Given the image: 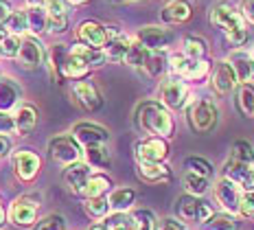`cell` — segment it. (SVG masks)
I'll list each match as a JSON object with an SVG mask.
<instances>
[{"label":"cell","instance_id":"cell-1","mask_svg":"<svg viewBox=\"0 0 254 230\" xmlns=\"http://www.w3.org/2000/svg\"><path fill=\"white\" fill-rule=\"evenodd\" d=\"M134 125L142 134H151V136H160V138H169L176 130L173 116L169 114V108H165L160 101H142L136 108Z\"/></svg>","mask_w":254,"mask_h":230},{"label":"cell","instance_id":"cell-2","mask_svg":"<svg viewBox=\"0 0 254 230\" xmlns=\"http://www.w3.org/2000/svg\"><path fill=\"white\" fill-rule=\"evenodd\" d=\"M187 121L195 134H210L219 123V110L213 101L197 99L187 110Z\"/></svg>","mask_w":254,"mask_h":230},{"label":"cell","instance_id":"cell-3","mask_svg":"<svg viewBox=\"0 0 254 230\" xmlns=\"http://www.w3.org/2000/svg\"><path fill=\"white\" fill-rule=\"evenodd\" d=\"M208 18H210V24L221 29L226 35L232 33V31L248 29V22H246V18H243V13L230 0H217L213 7H210Z\"/></svg>","mask_w":254,"mask_h":230},{"label":"cell","instance_id":"cell-4","mask_svg":"<svg viewBox=\"0 0 254 230\" xmlns=\"http://www.w3.org/2000/svg\"><path fill=\"white\" fill-rule=\"evenodd\" d=\"M49 156L55 160V162L64 164V167H68V164H75L81 160L83 156V149L79 145V141L72 134H62V136H55L51 138L49 143Z\"/></svg>","mask_w":254,"mask_h":230},{"label":"cell","instance_id":"cell-5","mask_svg":"<svg viewBox=\"0 0 254 230\" xmlns=\"http://www.w3.org/2000/svg\"><path fill=\"white\" fill-rule=\"evenodd\" d=\"M169 68L180 79H189V81H202L210 73V64L206 60H190L187 55H171L169 57Z\"/></svg>","mask_w":254,"mask_h":230},{"label":"cell","instance_id":"cell-6","mask_svg":"<svg viewBox=\"0 0 254 230\" xmlns=\"http://www.w3.org/2000/svg\"><path fill=\"white\" fill-rule=\"evenodd\" d=\"M176 213L182 222H208L213 217V208L208 206V202L190 193L180 195L176 200Z\"/></svg>","mask_w":254,"mask_h":230},{"label":"cell","instance_id":"cell-7","mask_svg":"<svg viewBox=\"0 0 254 230\" xmlns=\"http://www.w3.org/2000/svg\"><path fill=\"white\" fill-rule=\"evenodd\" d=\"M173 37L176 35H173L171 29H167V26H156V24L142 26V29H138V33H136V40L153 53H162L167 46H171Z\"/></svg>","mask_w":254,"mask_h":230},{"label":"cell","instance_id":"cell-8","mask_svg":"<svg viewBox=\"0 0 254 230\" xmlns=\"http://www.w3.org/2000/svg\"><path fill=\"white\" fill-rule=\"evenodd\" d=\"M46 60V51L44 44L40 42V37L31 35L24 37L22 44H20V53H18V62L24 71H38V68L44 66Z\"/></svg>","mask_w":254,"mask_h":230},{"label":"cell","instance_id":"cell-9","mask_svg":"<svg viewBox=\"0 0 254 230\" xmlns=\"http://www.w3.org/2000/svg\"><path fill=\"white\" fill-rule=\"evenodd\" d=\"M169 156V143L160 136H147L136 143V158L138 162H165Z\"/></svg>","mask_w":254,"mask_h":230},{"label":"cell","instance_id":"cell-10","mask_svg":"<svg viewBox=\"0 0 254 230\" xmlns=\"http://www.w3.org/2000/svg\"><path fill=\"white\" fill-rule=\"evenodd\" d=\"M72 136L77 138L79 145H81L83 149L108 145V141H110V132L105 130L103 125H99V123H90V121L77 123V125L72 127Z\"/></svg>","mask_w":254,"mask_h":230},{"label":"cell","instance_id":"cell-11","mask_svg":"<svg viewBox=\"0 0 254 230\" xmlns=\"http://www.w3.org/2000/svg\"><path fill=\"white\" fill-rule=\"evenodd\" d=\"M38 202L29 195H22V197H15L9 206V219L15 226H22V228H29L35 224L38 219Z\"/></svg>","mask_w":254,"mask_h":230},{"label":"cell","instance_id":"cell-12","mask_svg":"<svg viewBox=\"0 0 254 230\" xmlns=\"http://www.w3.org/2000/svg\"><path fill=\"white\" fill-rule=\"evenodd\" d=\"M13 171L22 182H31L35 180V175L42 169V158L31 149H18L13 153Z\"/></svg>","mask_w":254,"mask_h":230},{"label":"cell","instance_id":"cell-13","mask_svg":"<svg viewBox=\"0 0 254 230\" xmlns=\"http://www.w3.org/2000/svg\"><path fill=\"white\" fill-rule=\"evenodd\" d=\"M221 178L232 180L237 186H241V191H254V169H252V164L237 162V160L230 158L228 162L224 164Z\"/></svg>","mask_w":254,"mask_h":230},{"label":"cell","instance_id":"cell-14","mask_svg":"<svg viewBox=\"0 0 254 230\" xmlns=\"http://www.w3.org/2000/svg\"><path fill=\"white\" fill-rule=\"evenodd\" d=\"M77 40L86 46H92V49H105L108 44V29L101 22H94V20H86L77 26Z\"/></svg>","mask_w":254,"mask_h":230},{"label":"cell","instance_id":"cell-15","mask_svg":"<svg viewBox=\"0 0 254 230\" xmlns=\"http://www.w3.org/2000/svg\"><path fill=\"white\" fill-rule=\"evenodd\" d=\"M241 186H237L232 180L228 178H221L219 182L215 184V197L221 206L226 208L228 213H239V206H241Z\"/></svg>","mask_w":254,"mask_h":230},{"label":"cell","instance_id":"cell-16","mask_svg":"<svg viewBox=\"0 0 254 230\" xmlns=\"http://www.w3.org/2000/svg\"><path fill=\"white\" fill-rule=\"evenodd\" d=\"M189 99V88L184 81L180 79H171V81H165L160 88V103L169 110H180L184 108Z\"/></svg>","mask_w":254,"mask_h":230},{"label":"cell","instance_id":"cell-17","mask_svg":"<svg viewBox=\"0 0 254 230\" xmlns=\"http://www.w3.org/2000/svg\"><path fill=\"white\" fill-rule=\"evenodd\" d=\"M239 79H237L235 68L230 66V62H219L217 68L210 75V88L215 90L217 94H230L232 90L237 88Z\"/></svg>","mask_w":254,"mask_h":230},{"label":"cell","instance_id":"cell-18","mask_svg":"<svg viewBox=\"0 0 254 230\" xmlns=\"http://www.w3.org/2000/svg\"><path fill=\"white\" fill-rule=\"evenodd\" d=\"M92 175V167L88 162H75V164H68L66 171H64V184L70 193H83L86 191V184Z\"/></svg>","mask_w":254,"mask_h":230},{"label":"cell","instance_id":"cell-19","mask_svg":"<svg viewBox=\"0 0 254 230\" xmlns=\"http://www.w3.org/2000/svg\"><path fill=\"white\" fill-rule=\"evenodd\" d=\"M72 92H75L79 105L88 112H97L103 105L101 92H99L97 85H94L92 81H86V79H83V81H77L75 88H72Z\"/></svg>","mask_w":254,"mask_h":230},{"label":"cell","instance_id":"cell-20","mask_svg":"<svg viewBox=\"0 0 254 230\" xmlns=\"http://www.w3.org/2000/svg\"><path fill=\"white\" fill-rule=\"evenodd\" d=\"M193 15V7L189 0H171L162 7L160 18L165 24H184Z\"/></svg>","mask_w":254,"mask_h":230},{"label":"cell","instance_id":"cell-21","mask_svg":"<svg viewBox=\"0 0 254 230\" xmlns=\"http://www.w3.org/2000/svg\"><path fill=\"white\" fill-rule=\"evenodd\" d=\"M136 175L147 184H165L171 180V169L162 162H138Z\"/></svg>","mask_w":254,"mask_h":230},{"label":"cell","instance_id":"cell-22","mask_svg":"<svg viewBox=\"0 0 254 230\" xmlns=\"http://www.w3.org/2000/svg\"><path fill=\"white\" fill-rule=\"evenodd\" d=\"M22 99V88L11 77H0V112L18 110Z\"/></svg>","mask_w":254,"mask_h":230},{"label":"cell","instance_id":"cell-23","mask_svg":"<svg viewBox=\"0 0 254 230\" xmlns=\"http://www.w3.org/2000/svg\"><path fill=\"white\" fill-rule=\"evenodd\" d=\"M228 62H230V66L235 68L239 83H248V81H250L252 75H254V60H252V53H246V51L237 49V51H232V53H230Z\"/></svg>","mask_w":254,"mask_h":230},{"label":"cell","instance_id":"cell-24","mask_svg":"<svg viewBox=\"0 0 254 230\" xmlns=\"http://www.w3.org/2000/svg\"><path fill=\"white\" fill-rule=\"evenodd\" d=\"M131 44H134V40L127 37L125 33H121L116 37H110L108 44H105V49H103L105 57H108L110 62H114V64H125V57H127V53H129Z\"/></svg>","mask_w":254,"mask_h":230},{"label":"cell","instance_id":"cell-25","mask_svg":"<svg viewBox=\"0 0 254 230\" xmlns=\"http://www.w3.org/2000/svg\"><path fill=\"white\" fill-rule=\"evenodd\" d=\"M13 121H15V132H18L20 136H26V134H31L35 130V125H38V110L31 103L18 105V110H15V114H13Z\"/></svg>","mask_w":254,"mask_h":230},{"label":"cell","instance_id":"cell-26","mask_svg":"<svg viewBox=\"0 0 254 230\" xmlns=\"http://www.w3.org/2000/svg\"><path fill=\"white\" fill-rule=\"evenodd\" d=\"M70 53L72 55H77L79 60H83L90 68H99V66H103V64L108 62L103 49H92V46H86V44H81V42H79V44H72Z\"/></svg>","mask_w":254,"mask_h":230},{"label":"cell","instance_id":"cell-27","mask_svg":"<svg viewBox=\"0 0 254 230\" xmlns=\"http://www.w3.org/2000/svg\"><path fill=\"white\" fill-rule=\"evenodd\" d=\"M90 75V66L83 60H79L77 55L68 53L66 62H64V68H62V77L66 79H72V81H83Z\"/></svg>","mask_w":254,"mask_h":230},{"label":"cell","instance_id":"cell-28","mask_svg":"<svg viewBox=\"0 0 254 230\" xmlns=\"http://www.w3.org/2000/svg\"><path fill=\"white\" fill-rule=\"evenodd\" d=\"M26 18H29V33L31 35H42L49 31V13H46L44 4H35V7L26 9Z\"/></svg>","mask_w":254,"mask_h":230},{"label":"cell","instance_id":"cell-29","mask_svg":"<svg viewBox=\"0 0 254 230\" xmlns=\"http://www.w3.org/2000/svg\"><path fill=\"white\" fill-rule=\"evenodd\" d=\"M108 200H110V206H112L114 213H125L131 208V204H134L136 191L129 189V186H121V189H114L112 193H110Z\"/></svg>","mask_w":254,"mask_h":230},{"label":"cell","instance_id":"cell-30","mask_svg":"<svg viewBox=\"0 0 254 230\" xmlns=\"http://www.w3.org/2000/svg\"><path fill=\"white\" fill-rule=\"evenodd\" d=\"M237 108L246 119L254 116V83H241L237 90Z\"/></svg>","mask_w":254,"mask_h":230},{"label":"cell","instance_id":"cell-31","mask_svg":"<svg viewBox=\"0 0 254 230\" xmlns=\"http://www.w3.org/2000/svg\"><path fill=\"white\" fill-rule=\"evenodd\" d=\"M83 158L86 162L90 164L92 169H108L112 158H110V152L105 145H99V147H86L83 149Z\"/></svg>","mask_w":254,"mask_h":230},{"label":"cell","instance_id":"cell-32","mask_svg":"<svg viewBox=\"0 0 254 230\" xmlns=\"http://www.w3.org/2000/svg\"><path fill=\"white\" fill-rule=\"evenodd\" d=\"M83 211L90 219H105L112 211L108 197H86L83 202Z\"/></svg>","mask_w":254,"mask_h":230},{"label":"cell","instance_id":"cell-33","mask_svg":"<svg viewBox=\"0 0 254 230\" xmlns=\"http://www.w3.org/2000/svg\"><path fill=\"white\" fill-rule=\"evenodd\" d=\"M112 189V180L103 173H92L86 184V191L83 195L86 197H105V193Z\"/></svg>","mask_w":254,"mask_h":230},{"label":"cell","instance_id":"cell-34","mask_svg":"<svg viewBox=\"0 0 254 230\" xmlns=\"http://www.w3.org/2000/svg\"><path fill=\"white\" fill-rule=\"evenodd\" d=\"M151 53L153 51H149L147 46H142L140 42L134 37V44H131L129 53H127L125 64H127V66H131V68H142V71H145V66H147V62H149Z\"/></svg>","mask_w":254,"mask_h":230},{"label":"cell","instance_id":"cell-35","mask_svg":"<svg viewBox=\"0 0 254 230\" xmlns=\"http://www.w3.org/2000/svg\"><path fill=\"white\" fill-rule=\"evenodd\" d=\"M184 55L190 60H204L206 53H208V42L199 35H187L184 37Z\"/></svg>","mask_w":254,"mask_h":230},{"label":"cell","instance_id":"cell-36","mask_svg":"<svg viewBox=\"0 0 254 230\" xmlns=\"http://www.w3.org/2000/svg\"><path fill=\"white\" fill-rule=\"evenodd\" d=\"M4 29L13 35H24L29 33V18H26V9H15L4 22Z\"/></svg>","mask_w":254,"mask_h":230},{"label":"cell","instance_id":"cell-37","mask_svg":"<svg viewBox=\"0 0 254 230\" xmlns=\"http://www.w3.org/2000/svg\"><path fill=\"white\" fill-rule=\"evenodd\" d=\"M184 189H187V193L190 195H197L202 197L206 191H208V178H204V175H197V173H190V171H187L184 173Z\"/></svg>","mask_w":254,"mask_h":230},{"label":"cell","instance_id":"cell-38","mask_svg":"<svg viewBox=\"0 0 254 230\" xmlns=\"http://www.w3.org/2000/svg\"><path fill=\"white\" fill-rule=\"evenodd\" d=\"M230 158L237 160V162L252 164L254 162V145L248 143V141H237L230 149Z\"/></svg>","mask_w":254,"mask_h":230},{"label":"cell","instance_id":"cell-39","mask_svg":"<svg viewBox=\"0 0 254 230\" xmlns=\"http://www.w3.org/2000/svg\"><path fill=\"white\" fill-rule=\"evenodd\" d=\"M206 230H237V219L228 213H213L208 222H204Z\"/></svg>","mask_w":254,"mask_h":230},{"label":"cell","instance_id":"cell-40","mask_svg":"<svg viewBox=\"0 0 254 230\" xmlns=\"http://www.w3.org/2000/svg\"><path fill=\"white\" fill-rule=\"evenodd\" d=\"M20 44H22L20 35L7 33L0 40V57H4V60H15L20 53Z\"/></svg>","mask_w":254,"mask_h":230},{"label":"cell","instance_id":"cell-41","mask_svg":"<svg viewBox=\"0 0 254 230\" xmlns=\"http://www.w3.org/2000/svg\"><path fill=\"white\" fill-rule=\"evenodd\" d=\"M129 217V230H156V217H153L151 211H136Z\"/></svg>","mask_w":254,"mask_h":230},{"label":"cell","instance_id":"cell-42","mask_svg":"<svg viewBox=\"0 0 254 230\" xmlns=\"http://www.w3.org/2000/svg\"><path fill=\"white\" fill-rule=\"evenodd\" d=\"M184 169L190 171V173L204 175V178H210V175H213V164H210L206 158H199V156H189L184 160Z\"/></svg>","mask_w":254,"mask_h":230},{"label":"cell","instance_id":"cell-43","mask_svg":"<svg viewBox=\"0 0 254 230\" xmlns=\"http://www.w3.org/2000/svg\"><path fill=\"white\" fill-rule=\"evenodd\" d=\"M68 53L70 51H64V44H55L49 53V64H51V73L53 77H62V68H64V62H66Z\"/></svg>","mask_w":254,"mask_h":230},{"label":"cell","instance_id":"cell-44","mask_svg":"<svg viewBox=\"0 0 254 230\" xmlns=\"http://www.w3.org/2000/svg\"><path fill=\"white\" fill-rule=\"evenodd\" d=\"M167 64H169V60L162 53H151L149 62H147V66H145V73L149 75V77H160V75L165 73Z\"/></svg>","mask_w":254,"mask_h":230},{"label":"cell","instance_id":"cell-45","mask_svg":"<svg viewBox=\"0 0 254 230\" xmlns=\"http://www.w3.org/2000/svg\"><path fill=\"white\" fill-rule=\"evenodd\" d=\"M129 224H131V217L125 215V213H114V215L105 217L108 230H129Z\"/></svg>","mask_w":254,"mask_h":230},{"label":"cell","instance_id":"cell-46","mask_svg":"<svg viewBox=\"0 0 254 230\" xmlns=\"http://www.w3.org/2000/svg\"><path fill=\"white\" fill-rule=\"evenodd\" d=\"M64 228H66V219L53 213V215H46L44 219H40L35 230H64Z\"/></svg>","mask_w":254,"mask_h":230},{"label":"cell","instance_id":"cell-47","mask_svg":"<svg viewBox=\"0 0 254 230\" xmlns=\"http://www.w3.org/2000/svg\"><path fill=\"white\" fill-rule=\"evenodd\" d=\"M66 29H68V13L66 15H53V18H49V33L62 35V33H66Z\"/></svg>","mask_w":254,"mask_h":230},{"label":"cell","instance_id":"cell-48","mask_svg":"<svg viewBox=\"0 0 254 230\" xmlns=\"http://www.w3.org/2000/svg\"><path fill=\"white\" fill-rule=\"evenodd\" d=\"M239 213L243 217H254V191H243Z\"/></svg>","mask_w":254,"mask_h":230},{"label":"cell","instance_id":"cell-49","mask_svg":"<svg viewBox=\"0 0 254 230\" xmlns=\"http://www.w3.org/2000/svg\"><path fill=\"white\" fill-rule=\"evenodd\" d=\"M248 37H250L248 29H239V31H232V33L226 35V40H228L232 46H237V49H239V46H243L248 42Z\"/></svg>","mask_w":254,"mask_h":230},{"label":"cell","instance_id":"cell-50","mask_svg":"<svg viewBox=\"0 0 254 230\" xmlns=\"http://www.w3.org/2000/svg\"><path fill=\"white\" fill-rule=\"evenodd\" d=\"M15 132V121L9 112H0V134H11Z\"/></svg>","mask_w":254,"mask_h":230},{"label":"cell","instance_id":"cell-51","mask_svg":"<svg viewBox=\"0 0 254 230\" xmlns=\"http://www.w3.org/2000/svg\"><path fill=\"white\" fill-rule=\"evenodd\" d=\"M239 11L243 13V18H246V22L254 24V0H241V4H239Z\"/></svg>","mask_w":254,"mask_h":230},{"label":"cell","instance_id":"cell-52","mask_svg":"<svg viewBox=\"0 0 254 230\" xmlns=\"http://www.w3.org/2000/svg\"><path fill=\"white\" fill-rule=\"evenodd\" d=\"M158 230H184V224H182V219L167 217V219H162V224L158 226Z\"/></svg>","mask_w":254,"mask_h":230},{"label":"cell","instance_id":"cell-53","mask_svg":"<svg viewBox=\"0 0 254 230\" xmlns=\"http://www.w3.org/2000/svg\"><path fill=\"white\" fill-rule=\"evenodd\" d=\"M11 138L7 134H0V158H7L11 153Z\"/></svg>","mask_w":254,"mask_h":230},{"label":"cell","instance_id":"cell-54","mask_svg":"<svg viewBox=\"0 0 254 230\" xmlns=\"http://www.w3.org/2000/svg\"><path fill=\"white\" fill-rule=\"evenodd\" d=\"M15 9L11 7V2L9 0H0V22H7L9 15H11Z\"/></svg>","mask_w":254,"mask_h":230},{"label":"cell","instance_id":"cell-55","mask_svg":"<svg viewBox=\"0 0 254 230\" xmlns=\"http://www.w3.org/2000/svg\"><path fill=\"white\" fill-rule=\"evenodd\" d=\"M112 4H136V2H145V0H108Z\"/></svg>","mask_w":254,"mask_h":230},{"label":"cell","instance_id":"cell-56","mask_svg":"<svg viewBox=\"0 0 254 230\" xmlns=\"http://www.w3.org/2000/svg\"><path fill=\"white\" fill-rule=\"evenodd\" d=\"M68 4H72V7H81V4H86V2H90V0H66Z\"/></svg>","mask_w":254,"mask_h":230},{"label":"cell","instance_id":"cell-57","mask_svg":"<svg viewBox=\"0 0 254 230\" xmlns=\"http://www.w3.org/2000/svg\"><path fill=\"white\" fill-rule=\"evenodd\" d=\"M4 224V208H2V200H0V226Z\"/></svg>","mask_w":254,"mask_h":230},{"label":"cell","instance_id":"cell-58","mask_svg":"<svg viewBox=\"0 0 254 230\" xmlns=\"http://www.w3.org/2000/svg\"><path fill=\"white\" fill-rule=\"evenodd\" d=\"M90 230H108V226H105V224H94Z\"/></svg>","mask_w":254,"mask_h":230},{"label":"cell","instance_id":"cell-59","mask_svg":"<svg viewBox=\"0 0 254 230\" xmlns=\"http://www.w3.org/2000/svg\"><path fill=\"white\" fill-rule=\"evenodd\" d=\"M44 2V0H26V4H29V7H35V4H42Z\"/></svg>","mask_w":254,"mask_h":230},{"label":"cell","instance_id":"cell-60","mask_svg":"<svg viewBox=\"0 0 254 230\" xmlns=\"http://www.w3.org/2000/svg\"><path fill=\"white\" fill-rule=\"evenodd\" d=\"M4 31H7V29H4V22H0V40H2V37L7 35V33H4Z\"/></svg>","mask_w":254,"mask_h":230},{"label":"cell","instance_id":"cell-61","mask_svg":"<svg viewBox=\"0 0 254 230\" xmlns=\"http://www.w3.org/2000/svg\"><path fill=\"white\" fill-rule=\"evenodd\" d=\"M252 60H254V49H252Z\"/></svg>","mask_w":254,"mask_h":230}]
</instances>
